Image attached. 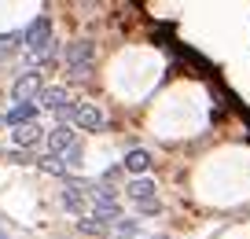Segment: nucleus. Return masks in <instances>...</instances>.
Wrapping results in <instances>:
<instances>
[{
  "instance_id": "0eeeda50",
  "label": "nucleus",
  "mask_w": 250,
  "mask_h": 239,
  "mask_svg": "<svg viewBox=\"0 0 250 239\" xmlns=\"http://www.w3.org/2000/svg\"><path fill=\"white\" fill-rule=\"evenodd\" d=\"M44 144H48V154H55V158H59V154H66L74 144H78V136H74V129H70V125H55V129L48 132V140H44Z\"/></svg>"
},
{
  "instance_id": "f257e3e1",
  "label": "nucleus",
  "mask_w": 250,
  "mask_h": 239,
  "mask_svg": "<svg viewBox=\"0 0 250 239\" xmlns=\"http://www.w3.org/2000/svg\"><path fill=\"white\" fill-rule=\"evenodd\" d=\"M22 48L30 63H52L55 59V37H52V22L44 15L33 19L30 26L22 30Z\"/></svg>"
},
{
  "instance_id": "2eb2a0df",
  "label": "nucleus",
  "mask_w": 250,
  "mask_h": 239,
  "mask_svg": "<svg viewBox=\"0 0 250 239\" xmlns=\"http://www.w3.org/2000/svg\"><path fill=\"white\" fill-rule=\"evenodd\" d=\"M41 170H44V173H55V177H62V173H66V166H62V158H55V154H48L44 162H41Z\"/></svg>"
},
{
  "instance_id": "9b49d317",
  "label": "nucleus",
  "mask_w": 250,
  "mask_h": 239,
  "mask_svg": "<svg viewBox=\"0 0 250 239\" xmlns=\"http://www.w3.org/2000/svg\"><path fill=\"white\" fill-rule=\"evenodd\" d=\"M41 136H44V132H41V125H37V122H33V125H19V129H11V140H15V147H22V151H26V147H33Z\"/></svg>"
},
{
  "instance_id": "1a4fd4ad",
  "label": "nucleus",
  "mask_w": 250,
  "mask_h": 239,
  "mask_svg": "<svg viewBox=\"0 0 250 239\" xmlns=\"http://www.w3.org/2000/svg\"><path fill=\"white\" fill-rule=\"evenodd\" d=\"M33 118H37V103H15V107L4 114V122H8L11 129H19V125H33Z\"/></svg>"
},
{
  "instance_id": "6e6552de",
  "label": "nucleus",
  "mask_w": 250,
  "mask_h": 239,
  "mask_svg": "<svg viewBox=\"0 0 250 239\" xmlns=\"http://www.w3.org/2000/svg\"><path fill=\"white\" fill-rule=\"evenodd\" d=\"M155 192H158V184L151 177H133V180H129V188H125V195H129L136 206H140V202H151V199H155Z\"/></svg>"
},
{
  "instance_id": "9d476101",
  "label": "nucleus",
  "mask_w": 250,
  "mask_h": 239,
  "mask_svg": "<svg viewBox=\"0 0 250 239\" xmlns=\"http://www.w3.org/2000/svg\"><path fill=\"white\" fill-rule=\"evenodd\" d=\"M122 170H129V173H136V177H144V173L151 170V154L144 151V147H133V151L122 158Z\"/></svg>"
},
{
  "instance_id": "7ed1b4c3",
  "label": "nucleus",
  "mask_w": 250,
  "mask_h": 239,
  "mask_svg": "<svg viewBox=\"0 0 250 239\" xmlns=\"http://www.w3.org/2000/svg\"><path fill=\"white\" fill-rule=\"evenodd\" d=\"M41 88H44L41 70H26V74L15 77V85H11V100H15V103H33L41 96Z\"/></svg>"
},
{
  "instance_id": "dca6fc26",
  "label": "nucleus",
  "mask_w": 250,
  "mask_h": 239,
  "mask_svg": "<svg viewBox=\"0 0 250 239\" xmlns=\"http://www.w3.org/2000/svg\"><path fill=\"white\" fill-rule=\"evenodd\" d=\"M114 228H118V236H133V239H136V232H140V224H136V221H125V217H122V221H118Z\"/></svg>"
},
{
  "instance_id": "412c9836",
  "label": "nucleus",
  "mask_w": 250,
  "mask_h": 239,
  "mask_svg": "<svg viewBox=\"0 0 250 239\" xmlns=\"http://www.w3.org/2000/svg\"><path fill=\"white\" fill-rule=\"evenodd\" d=\"M0 239H8V236H4V228H0Z\"/></svg>"
},
{
  "instance_id": "ddd939ff",
  "label": "nucleus",
  "mask_w": 250,
  "mask_h": 239,
  "mask_svg": "<svg viewBox=\"0 0 250 239\" xmlns=\"http://www.w3.org/2000/svg\"><path fill=\"white\" fill-rule=\"evenodd\" d=\"M78 228H81V232H88V236H103V232H110V224L96 221V217L88 214V217H81V221H78Z\"/></svg>"
},
{
  "instance_id": "f03ea898",
  "label": "nucleus",
  "mask_w": 250,
  "mask_h": 239,
  "mask_svg": "<svg viewBox=\"0 0 250 239\" xmlns=\"http://www.w3.org/2000/svg\"><path fill=\"white\" fill-rule=\"evenodd\" d=\"M62 63H66V70H70L74 77H85L88 70H92V63H96V44L92 41H70L66 44V52H62Z\"/></svg>"
},
{
  "instance_id": "aec40b11",
  "label": "nucleus",
  "mask_w": 250,
  "mask_h": 239,
  "mask_svg": "<svg viewBox=\"0 0 250 239\" xmlns=\"http://www.w3.org/2000/svg\"><path fill=\"white\" fill-rule=\"evenodd\" d=\"M114 239H133V236H114Z\"/></svg>"
},
{
  "instance_id": "f3484780",
  "label": "nucleus",
  "mask_w": 250,
  "mask_h": 239,
  "mask_svg": "<svg viewBox=\"0 0 250 239\" xmlns=\"http://www.w3.org/2000/svg\"><path fill=\"white\" fill-rule=\"evenodd\" d=\"M140 214H158V199H151V202H140Z\"/></svg>"
},
{
  "instance_id": "20e7f679",
  "label": "nucleus",
  "mask_w": 250,
  "mask_h": 239,
  "mask_svg": "<svg viewBox=\"0 0 250 239\" xmlns=\"http://www.w3.org/2000/svg\"><path fill=\"white\" fill-rule=\"evenodd\" d=\"M66 122H74L78 129H88V132H100L103 125H107V118H103L100 107H92V103H74L70 107V118Z\"/></svg>"
},
{
  "instance_id": "4468645a",
  "label": "nucleus",
  "mask_w": 250,
  "mask_h": 239,
  "mask_svg": "<svg viewBox=\"0 0 250 239\" xmlns=\"http://www.w3.org/2000/svg\"><path fill=\"white\" fill-rule=\"evenodd\" d=\"M62 166H66V173H70V170H81V144H74L70 151L62 154Z\"/></svg>"
},
{
  "instance_id": "6ab92c4d",
  "label": "nucleus",
  "mask_w": 250,
  "mask_h": 239,
  "mask_svg": "<svg viewBox=\"0 0 250 239\" xmlns=\"http://www.w3.org/2000/svg\"><path fill=\"white\" fill-rule=\"evenodd\" d=\"M151 239H169V236H151Z\"/></svg>"
},
{
  "instance_id": "a211bd4d",
  "label": "nucleus",
  "mask_w": 250,
  "mask_h": 239,
  "mask_svg": "<svg viewBox=\"0 0 250 239\" xmlns=\"http://www.w3.org/2000/svg\"><path fill=\"white\" fill-rule=\"evenodd\" d=\"M8 158H11V162H30V151H11Z\"/></svg>"
},
{
  "instance_id": "39448f33",
  "label": "nucleus",
  "mask_w": 250,
  "mask_h": 239,
  "mask_svg": "<svg viewBox=\"0 0 250 239\" xmlns=\"http://www.w3.org/2000/svg\"><path fill=\"white\" fill-rule=\"evenodd\" d=\"M62 206L81 221L85 210H88V184H66V188H62Z\"/></svg>"
},
{
  "instance_id": "423d86ee",
  "label": "nucleus",
  "mask_w": 250,
  "mask_h": 239,
  "mask_svg": "<svg viewBox=\"0 0 250 239\" xmlns=\"http://www.w3.org/2000/svg\"><path fill=\"white\" fill-rule=\"evenodd\" d=\"M37 100H41V107H44V110H55V114H66V110H70L74 107V103H70V92H66V88H59V85H52V88H41V96H37Z\"/></svg>"
},
{
  "instance_id": "f8f14e48",
  "label": "nucleus",
  "mask_w": 250,
  "mask_h": 239,
  "mask_svg": "<svg viewBox=\"0 0 250 239\" xmlns=\"http://www.w3.org/2000/svg\"><path fill=\"white\" fill-rule=\"evenodd\" d=\"M19 48H22V33H0V59H8Z\"/></svg>"
}]
</instances>
